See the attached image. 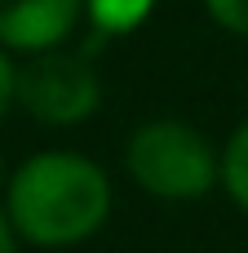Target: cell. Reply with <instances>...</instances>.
Returning a JSON list of instances; mask_svg holds the SVG:
<instances>
[{"mask_svg": "<svg viewBox=\"0 0 248 253\" xmlns=\"http://www.w3.org/2000/svg\"><path fill=\"white\" fill-rule=\"evenodd\" d=\"M4 213L22 245L71 249L106 227L111 178L80 151H35L9 173Z\"/></svg>", "mask_w": 248, "mask_h": 253, "instance_id": "6da1fadb", "label": "cell"}, {"mask_svg": "<svg viewBox=\"0 0 248 253\" xmlns=\"http://www.w3.org/2000/svg\"><path fill=\"white\" fill-rule=\"evenodd\" d=\"M124 173L155 200H200L222 187V151L186 120H146L124 142Z\"/></svg>", "mask_w": 248, "mask_h": 253, "instance_id": "7a4b0ae2", "label": "cell"}, {"mask_svg": "<svg viewBox=\"0 0 248 253\" xmlns=\"http://www.w3.org/2000/svg\"><path fill=\"white\" fill-rule=\"evenodd\" d=\"M13 102L49 129L84 125L102 102V76L93 53L62 44V49L22 58L13 76Z\"/></svg>", "mask_w": 248, "mask_h": 253, "instance_id": "3957f363", "label": "cell"}, {"mask_svg": "<svg viewBox=\"0 0 248 253\" xmlns=\"http://www.w3.org/2000/svg\"><path fill=\"white\" fill-rule=\"evenodd\" d=\"M84 18V0H0V49L49 53L71 40Z\"/></svg>", "mask_w": 248, "mask_h": 253, "instance_id": "277c9868", "label": "cell"}, {"mask_svg": "<svg viewBox=\"0 0 248 253\" xmlns=\"http://www.w3.org/2000/svg\"><path fill=\"white\" fill-rule=\"evenodd\" d=\"M155 4L160 0H84V18L98 36H129L155 13Z\"/></svg>", "mask_w": 248, "mask_h": 253, "instance_id": "5b68a950", "label": "cell"}, {"mask_svg": "<svg viewBox=\"0 0 248 253\" xmlns=\"http://www.w3.org/2000/svg\"><path fill=\"white\" fill-rule=\"evenodd\" d=\"M222 191L231 196L235 209L248 213V120L231 129V138L222 147Z\"/></svg>", "mask_w": 248, "mask_h": 253, "instance_id": "8992f818", "label": "cell"}, {"mask_svg": "<svg viewBox=\"0 0 248 253\" xmlns=\"http://www.w3.org/2000/svg\"><path fill=\"white\" fill-rule=\"evenodd\" d=\"M204 13L231 31V36H248V0H204Z\"/></svg>", "mask_w": 248, "mask_h": 253, "instance_id": "52a82bcc", "label": "cell"}, {"mask_svg": "<svg viewBox=\"0 0 248 253\" xmlns=\"http://www.w3.org/2000/svg\"><path fill=\"white\" fill-rule=\"evenodd\" d=\"M13 76H18V62L9 58V49H0V120L18 107L13 102Z\"/></svg>", "mask_w": 248, "mask_h": 253, "instance_id": "ba28073f", "label": "cell"}, {"mask_svg": "<svg viewBox=\"0 0 248 253\" xmlns=\"http://www.w3.org/2000/svg\"><path fill=\"white\" fill-rule=\"evenodd\" d=\"M18 231H13V222H9V213H4V205H0V253H18Z\"/></svg>", "mask_w": 248, "mask_h": 253, "instance_id": "9c48e42d", "label": "cell"}, {"mask_svg": "<svg viewBox=\"0 0 248 253\" xmlns=\"http://www.w3.org/2000/svg\"><path fill=\"white\" fill-rule=\"evenodd\" d=\"M9 187V165H4V151H0V191Z\"/></svg>", "mask_w": 248, "mask_h": 253, "instance_id": "30bf717a", "label": "cell"}]
</instances>
